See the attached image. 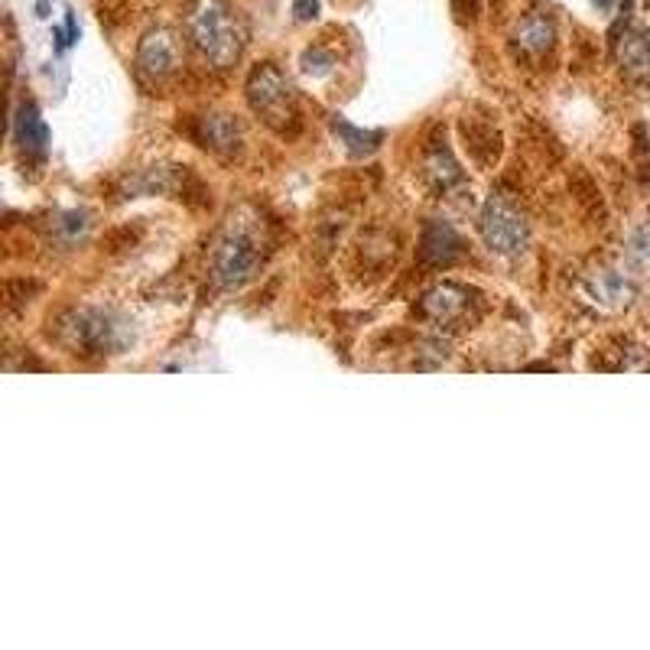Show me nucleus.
Listing matches in <instances>:
<instances>
[{"mask_svg": "<svg viewBox=\"0 0 650 650\" xmlns=\"http://www.w3.org/2000/svg\"><path fill=\"white\" fill-rule=\"evenodd\" d=\"M465 257V241L446 221H426L420 238V264L423 267H452Z\"/></svg>", "mask_w": 650, "mask_h": 650, "instance_id": "0eeeda50", "label": "nucleus"}, {"mask_svg": "<svg viewBox=\"0 0 650 650\" xmlns=\"http://www.w3.org/2000/svg\"><path fill=\"white\" fill-rule=\"evenodd\" d=\"M618 62L621 72L631 78L634 85H650V33L628 30L618 43Z\"/></svg>", "mask_w": 650, "mask_h": 650, "instance_id": "9b49d317", "label": "nucleus"}, {"mask_svg": "<svg viewBox=\"0 0 650 650\" xmlns=\"http://www.w3.org/2000/svg\"><path fill=\"white\" fill-rule=\"evenodd\" d=\"M628 257L634 260V267L650 270V221H644L641 228L631 234V244H628Z\"/></svg>", "mask_w": 650, "mask_h": 650, "instance_id": "6ab92c4d", "label": "nucleus"}, {"mask_svg": "<svg viewBox=\"0 0 650 650\" xmlns=\"http://www.w3.org/2000/svg\"><path fill=\"white\" fill-rule=\"evenodd\" d=\"M592 7H595L598 13H608L611 7H615V0H592Z\"/></svg>", "mask_w": 650, "mask_h": 650, "instance_id": "412c9836", "label": "nucleus"}, {"mask_svg": "<svg viewBox=\"0 0 650 650\" xmlns=\"http://www.w3.org/2000/svg\"><path fill=\"white\" fill-rule=\"evenodd\" d=\"M186 33L195 52L215 69H228L241 56V33L225 0H192L186 10Z\"/></svg>", "mask_w": 650, "mask_h": 650, "instance_id": "f257e3e1", "label": "nucleus"}, {"mask_svg": "<svg viewBox=\"0 0 650 650\" xmlns=\"http://www.w3.org/2000/svg\"><path fill=\"white\" fill-rule=\"evenodd\" d=\"M299 65H303V72L312 75V78H325L332 72V65H335V56L332 52H325L322 46H312L303 52V59H299Z\"/></svg>", "mask_w": 650, "mask_h": 650, "instance_id": "a211bd4d", "label": "nucleus"}, {"mask_svg": "<svg viewBox=\"0 0 650 650\" xmlns=\"http://www.w3.org/2000/svg\"><path fill=\"white\" fill-rule=\"evenodd\" d=\"M192 137L202 143L205 150L218 156H231L241 150V127L231 114H202L195 117Z\"/></svg>", "mask_w": 650, "mask_h": 650, "instance_id": "1a4fd4ad", "label": "nucleus"}, {"mask_svg": "<svg viewBox=\"0 0 650 650\" xmlns=\"http://www.w3.org/2000/svg\"><path fill=\"white\" fill-rule=\"evenodd\" d=\"M478 231L491 251H498L504 257H517L527 251L530 244V225L524 208L517 205L511 192H491L485 208H481Z\"/></svg>", "mask_w": 650, "mask_h": 650, "instance_id": "20e7f679", "label": "nucleus"}, {"mask_svg": "<svg viewBox=\"0 0 650 650\" xmlns=\"http://www.w3.org/2000/svg\"><path fill=\"white\" fill-rule=\"evenodd\" d=\"M56 342L65 345L72 355H111V351H121L130 342V332H127V322L117 319L114 312H104V309H69L62 312L56 319Z\"/></svg>", "mask_w": 650, "mask_h": 650, "instance_id": "f03ea898", "label": "nucleus"}, {"mask_svg": "<svg viewBox=\"0 0 650 650\" xmlns=\"http://www.w3.org/2000/svg\"><path fill=\"white\" fill-rule=\"evenodd\" d=\"M247 101H251V111L260 121L277 130V134H293L299 127L293 85L286 82V75L273 62L257 65L251 72V78H247Z\"/></svg>", "mask_w": 650, "mask_h": 650, "instance_id": "7ed1b4c3", "label": "nucleus"}, {"mask_svg": "<svg viewBox=\"0 0 650 650\" xmlns=\"http://www.w3.org/2000/svg\"><path fill=\"white\" fill-rule=\"evenodd\" d=\"M589 286H592V296H598L602 303H611V306L628 303L634 296V286L624 280V273L618 270H598Z\"/></svg>", "mask_w": 650, "mask_h": 650, "instance_id": "dca6fc26", "label": "nucleus"}, {"mask_svg": "<svg viewBox=\"0 0 650 650\" xmlns=\"http://www.w3.org/2000/svg\"><path fill=\"white\" fill-rule=\"evenodd\" d=\"M423 169H426V179L433 182L436 189H442V192H446L449 186H459V182H462V169H459V163H455L452 150L446 147V134L436 137V140H429Z\"/></svg>", "mask_w": 650, "mask_h": 650, "instance_id": "4468645a", "label": "nucleus"}, {"mask_svg": "<svg viewBox=\"0 0 650 650\" xmlns=\"http://www.w3.org/2000/svg\"><path fill=\"white\" fill-rule=\"evenodd\" d=\"M472 293L465 286H455V283H439L433 290H426L420 299V312L436 325H455L465 319L468 306H472Z\"/></svg>", "mask_w": 650, "mask_h": 650, "instance_id": "6e6552de", "label": "nucleus"}, {"mask_svg": "<svg viewBox=\"0 0 650 650\" xmlns=\"http://www.w3.org/2000/svg\"><path fill=\"white\" fill-rule=\"evenodd\" d=\"M13 137H17L20 150L23 153H33V156H43L49 147V127L46 121L39 117V108L33 101H23L17 108V117H13Z\"/></svg>", "mask_w": 650, "mask_h": 650, "instance_id": "ddd939ff", "label": "nucleus"}, {"mask_svg": "<svg viewBox=\"0 0 650 650\" xmlns=\"http://www.w3.org/2000/svg\"><path fill=\"white\" fill-rule=\"evenodd\" d=\"M462 137L465 150L478 166H491L501 156V134L491 127V121H478V117H462Z\"/></svg>", "mask_w": 650, "mask_h": 650, "instance_id": "f8f14e48", "label": "nucleus"}, {"mask_svg": "<svg viewBox=\"0 0 650 650\" xmlns=\"http://www.w3.org/2000/svg\"><path fill=\"white\" fill-rule=\"evenodd\" d=\"M293 17H296L299 23L316 20V17H319V0H296V4H293Z\"/></svg>", "mask_w": 650, "mask_h": 650, "instance_id": "aec40b11", "label": "nucleus"}, {"mask_svg": "<svg viewBox=\"0 0 650 650\" xmlns=\"http://www.w3.org/2000/svg\"><path fill=\"white\" fill-rule=\"evenodd\" d=\"M260 241L251 228H228L225 234L218 238L215 251H212V280L218 290H238L247 280L254 277L257 267H260Z\"/></svg>", "mask_w": 650, "mask_h": 650, "instance_id": "39448f33", "label": "nucleus"}, {"mask_svg": "<svg viewBox=\"0 0 650 650\" xmlns=\"http://www.w3.org/2000/svg\"><path fill=\"white\" fill-rule=\"evenodd\" d=\"M332 130H335L338 143H345V150L351 156H368V153H374L377 147H381V140H384L381 130H361L355 124L342 121V117H335Z\"/></svg>", "mask_w": 650, "mask_h": 650, "instance_id": "2eb2a0df", "label": "nucleus"}, {"mask_svg": "<svg viewBox=\"0 0 650 650\" xmlns=\"http://www.w3.org/2000/svg\"><path fill=\"white\" fill-rule=\"evenodd\" d=\"M179 69V43L169 30H150L143 33L137 46V72L147 82H163Z\"/></svg>", "mask_w": 650, "mask_h": 650, "instance_id": "423d86ee", "label": "nucleus"}, {"mask_svg": "<svg viewBox=\"0 0 650 650\" xmlns=\"http://www.w3.org/2000/svg\"><path fill=\"white\" fill-rule=\"evenodd\" d=\"M85 231H88L85 212H62L52 221V234H56V241L65 247H75L78 241H85Z\"/></svg>", "mask_w": 650, "mask_h": 650, "instance_id": "f3484780", "label": "nucleus"}, {"mask_svg": "<svg viewBox=\"0 0 650 650\" xmlns=\"http://www.w3.org/2000/svg\"><path fill=\"white\" fill-rule=\"evenodd\" d=\"M553 43H556V26H553L550 17H546V13L533 10V13H527V17L517 23L514 46L524 52V56L540 59V56H546V52L553 49Z\"/></svg>", "mask_w": 650, "mask_h": 650, "instance_id": "9d476101", "label": "nucleus"}]
</instances>
